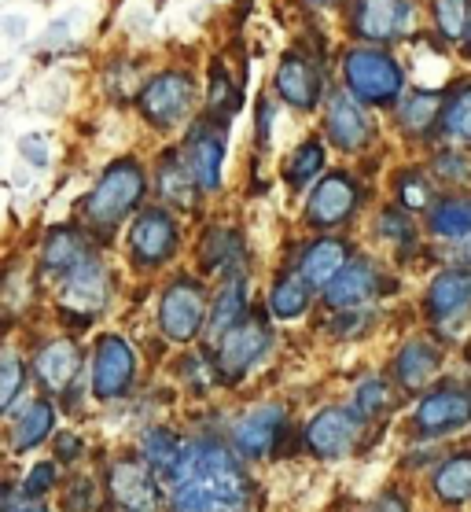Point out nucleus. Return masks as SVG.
I'll return each mask as SVG.
<instances>
[{
	"label": "nucleus",
	"instance_id": "nucleus-1",
	"mask_svg": "<svg viewBox=\"0 0 471 512\" xmlns=\"http://www.w3.org/2000/svg\"><path fill=\"white\" fill-rule=\"evenodd\" d=\"M162 494L170 512H251L254 479L229 443L196 435L181 443Z\"/></svg>",
	"mask_w": 471,
	"mask_h": 512
},
{
	"label": "nucleus",
	"instance_id": "nucleus-2",
	"mask_svg": "<svg viewBox=\"0 0 471 512\" xmlns=\"http://www.w3.org/2000/svg\"><path fill=\"white\" fill-rule=\"evenodd\" d=\"M148 192V174L137 159H118L104 170V177L96 181L85 203H81V218L89 229H115L118 222H126L129 214L144 203Z\"/></svg>",
	"mask_w": 471,
	"mask_h": 512
},
{
	"label": "nucleus",
	"instance_id": "nucleus-3",
	"mask_svg": "<svg viewBox=\"0 0 471 512\" xmlns=\"http://www.w3.org/2000/svg\"><path fill=\"white\" fill-rule=\"evenodd\" d=\"M343 82L357 104L387 107L402 100L405 70L383 48H350L343 56Z\"/></svg>",
	"mask_w": 471,
	"mask_h": 512
},
{
	"label": "nucleus",
	"instance_id": "nucleus-4",
	"mask_svg": "<svg viewBox=\"0 0 471 512\" xmlns=\"http://www.w3.org/2000/svg\"><path fill=\"white\" fill-rule=\"evenodd\" d=\"M207 310H210L207 288L196 277H177L173 284H166V291H162L159 299V332L170 343L184 347V343L203 336Z\"/></svg>",
	"mask_w": 471,
	"mask_h": 512
},
{
	"label": "nucleus",
	"instance_id": "nucleus-5",
	"mask_svg": "<svg viewBox=\"0 0 471 512\" xmlns=\"http://www.w3.org/2000/svg\"><path fill=\"white\" fill-rule=\"evenodd\" d=\"M269 350H273V328H269L265 314H247L240 325H232L218 339L214 369H218V376L225 384H240L243 376L251 373Z\"/></svg>",
	"mask_w": 471,
	"mask_h": 512
},
{
	"label": "nucleus",
	"instance_id": "nucleus-6",
	"mask_svg": "<svg viewBox=\"0 0 471 512\" xmlns=\"http://www.w3.org/2000/svg\"><path fill=\"white\" fill-rule=\"evenodd\" d=\"M137 100L144 122H151L159 133H170V129H177L192 115V107H196V82H192L188 70H162V74H155L140 89Z\"/></svg>",
	"mask_w": 471,
	"mask_h": 512
},
{
	"label": "nucleus",
	"instance_id": "nucleus-7",
	"mask_svg": "<svg viewBox=\"0 0 471 512\" xmlns=\"http://www.w3.org/2000/svg\"><path fill=\"white\" fill-rule=\"evenodd\" d=\"M92 398L96 402H118L137 384V350L126 336L104 332L92 347Z\"/></svg>",
	"mask_w": 471,
	"mask_h": 512
},
{
	"label": "nucleus",
	"instance_id": "nucleus-8",
	"mask_svg": "<svg viewBox=\"0 0 471 512\" xmlns=\"http://www.w3.org/2000/svg\"><path fill=\"white\" fill-rule=\"evenodd\" d=\"M129 258L137 269L166 266L181 247V225L166 207H144L129 225Z\"/></svg>",
	"mask_w": 471,
	"mask_h": 512
},
{
	"label": "nucleus",
	"instance_id": "nucleus-9",
	"mask_svg": "<svg viewBox=\"0 0 471 512\" xmlns=\"http://www.w3.org/2000/svg\"><path fill=\"white\" fill-rule=\"evenodd\" d=\"M107 498L115 501V509L122 512H162V483L159 472H151L140 454L129 457H115L107 465Z\"/></svg>",
	"mask_w": 471,
	"mask_h": 512
},
{
	"label": "nucleus",
	"instance_id": "nucleus-10",
	"mask_svg": "<svg viewBox=\"0 0 471 512\" xmlns=\"http://www.w3.org/2000/svg\"><path fill=\"white\" fill-rule=\"evenodd\" d=\"M225 126L229 122L207 115L184 137L181 155L188 170H192V177H196L199 192H218L221 188V170H225V152H229V129Z\"/></svg>",
	"mask_w": 471,
	"mask_h": 512
},
{
	"label": "nucleus",
	"instance_id": "nucleus-11",
	"mask_svg": "<svg viewBox=\"0 0 471 512\" xmlns=\"http://www.w3.org/2000/svg\"><path fill=\"white\" fill-rule=\"evenodd\" d=\"M52 284H56L59 306H63L67 314H81V321H92V314H100L107 303V291H111V284H107V266L100 262L96 251H89L78 266H70L67 273L59 280H52Z\"/></svg>",
	"mask_w": 471,
	"mask_h": 512
},
{
	"label": "nucleus",
	"instance_id": "nucleus-12",
	"mask_svg": "<svg viewBox=\"0 0 471 512\" xmlns=\"http://www.w3.org/2000/svg\"><path fill=\"white\" fill-rule=\"evenodd\" d=\"M288 431V409L280 402H262V406L247 409L236 424H232L229 446L243 461H258V457L276 454V446Z\"/></svg>",
	"mask_w": 471,
	"mask_h": 512
},
{
	"label": "nucleus",
	"instance_id": "nucleus-13",
	"mask_svg": "<svg viewBox=\"0 0 471 512\" xmlns=\"http://www.w3.org/2000/svg\"><path fill=\"white\" fill-rule=\"evenodd\" d=\"M81 365H85V354H81L78 339L52 336L34 350L30 373H34L37 387L45 391V398H63L70 387L78 384Z\"/></svg>",
	"mask_w": 471,
	"mask_h": 512
},
{
	"label": "nucleus",
	"instance_id": "nucleus-14",
	"mask_svg": "<svg viewBox=\"0 0 471 512\" xmlns=\"http://www.w3.org/2000/svg\"><path fill=\"white\" fill-rule=\"evenodd\" d=\"M365 420L357 417L354 409L346 406H328L321 413H313V420L306 424V450L321 461H339V457L354 454L357 439H361Z\"/></svg>",
	"mask_w": 471,
	"mask_h": 512
},
{
	"label": "nucleus",
	"instance_id": "nucleus-15",
	"mask_svg": "<svg viewBox=\"0 0 471 512\" xmlns=\"http://www.w3.org/2000/svg\"><path fill=\"white\" fill-rule=\"evenodd\" d=\"M416 431L420 435H449V431L457 428H468L471 424V387L464 384H442L435 391H427L420 398V406H416V417H413Z\"/></svg>",
	"mask_w": 471,
	"mask_h": 512
},
{
	"label": "nucleus",
	"instance_id": "nucleus-16",
	"mask_svg": "<svg viewBox=\"0 0 471 512\" xmlns=\"http://www.w3.org/2000/svg\"><path fill=\"white\" fill-rule=\"evenodd\" d=\"M413 23V0H354V12H350V26L361 41H398L413 30Z\"/></svg>",
	"mask_w": 471,
	"mask_h": 512
},
{
	"label": "nucleus",
	"instance_id": "nucleus-17",
	"mask_svg": "<svg viewBox=\"0 0 471 512\" xmlns=\"http://www.w3.org/2000/svg\"><path fill=\"white\" fill-rule=\"evenodd\" d=\"M357 203H361V192H357V181L350 174H324L317 185H313L310 199H306V222L313 229H335L354 218Z\"/></svg>",
	"mask_w": 471,
	"mask_h": 512
},
{
	"label": "nucleus",
	"instance_id": "nucleus-18",
	"mask_svg": "<svg viewBox=\"0 0 471 512\" xmlns=\"http://www.w3.org/2000/svg\"><path fill=\"white\" fill-rule=\"evenodd\" d=\"M380 291H383L380 269L372 266L368 258H354V262H346L324 284V303L332 306V310H339V314H346V310H361L365 303H372Z\"/></svg>",
	"mask_w": 471,
	"mask_h": 512
},
{
	"label": "nucleus",
	"instance_id": "nucleus-19",
	"mask_svg": "<svg viewBox=\"0 0 471 512\" xmlns=\"http://www.w3.org/2000/svg\"><path fill=\"white\" fill-rule=\"evenodd\" d=\"M276 93H280V100L288 107H295V111H313L324 96V82L317 63H310L302 52H288V56L280 59V67H276Z\"/></svg>",
	"mask_w": 471,
	"mask_h": 512
},
{
	"label": "nucleus",
	"instance_id": "nucleus-20",
	"mask_svg": "<svg viewBox=\"0 0 471 512\" xmlns=\"http://www.w3.org/2000/svg\"><path fill=\"white\" fill-rule=\"evenodd\" d=\"M324 129L339 152H361L372 140V122H368L365 107L357 104L350 93H332L324 107Z\"/></svg>",
	"mask_w": 471,
	"mask_h": 512
},
{
	"label": "nucleus",
	"instance_id": "nucleus-21",
	"mask_svg": "<svg viewBox=\"0 0 471 512\" xmlns=\"http://www.w3.org/2000/svg\"><path fill=\"white\" fill-rule=\"evenodd\" d=\"M427 317L435 325H457L471 314V269H446L427 288Z\"/></svg>",
	"mask_w": 471,
	"mask_h": 512
},
{
	"label": "nucleus",
	"instance_id": "nucleus-22",
	"mask_svg": "<svg viewBox=\"0 0 471 512\" xmlns=\"http://www.w3.org/2000/svg\"><path fill=\"white\" fill-rule=\"evenodd\" d=\"M251 314L247 310V277H243V269H232L225 273V284L218 288V295L210 299V310H207V336L218 343L232 325H240L243 317Z\"/></svg>",
	"mask_w": 471,
	"mask_h": 512
},
{
	"label": "nucleus",
	"instance_id": "nucleus-23",
	"mask_svg": "<svg viewBox=\"0 0 471 512\" xmlns=\"http://www.w3.org/2000/svg\"><path fill=\"white\" fill-rule=\"evenodd\" d=\"M155 192H159V199H166L170 207L177 210H192L199 199V188H196V177H192V170H188V163H184V155L173 148V152H166L155 163Z\"/></svg>",
	"mask_w": 471,
	"mask_h": 512
},
{
	"label": "nucleus",
	"instance_id": "nucleus-24",
	"mask_svg": "<svg viewBox=\"0 0 471 512\" xmlns=\"http://www.w3.org/2000/svg\"><path fill=\"white\" fill-rule=\"evenodd\" d=\"M52 435H56V406H52V398H34L12 424V450L30 454L41 443H48Z\"/></svg>",
	"mask_w": 471,
	"mask_h": 512
},
{
	"label": "nucleus",
	"instance_id": "nucleus-25",
	"mask_svg": "<svg viewBox=\"0 0 471 512\" xmlns=\"http://www.w3.org/2000/svg\"><path fill=\"white\" fill-rule=\"evenodd\" d=\"M89 251V240L78 229H52L45 236V244H41V273L48 280H59L70 266H78Z\"/></svg>",
	"mask_w": 471,
	"mask_h": 512
},
{
	"label": "nucleus",
	"instance_id": "nucleus-26",
	"mask_svg": "<svg viewBox=\"0 0 471 512\" xmlns=\"http://www.w3.org/2000/svg\"><path fill=\"white\" fill-rule=\"evenodd\" d=\"M350 258H346V244L343 240H332V236H321V240H313L306 251H302V262H299V277L313 288H321L346 266Z\"/></svg>",
	"mask_w": 471,
	"mask_h": 512
},
{
	"label": "nucleus",
	"instance_id": "nucleus-27",
	"mask_svg": "<svg viewBox=\"0 0 471 512\" xmlns=\"http://www.w3.org/2000/svg\"><path fill=\"white\" fill-rule=\"evenodd\" d=\"M438 365H442V354H438L435 343L413 339V343H405V347L398 350L394 376H398V384H402L405 391H420V387L438 373Z\"/></svg>",
	"mask_w": 471,
	"mask_h": 512
},
{
	"label": "nucleus",
	"instance_id": "nucleus-28",
	"mask_svg": "<svg viewBox=\"0 0 471 512\" xmlns=\"http://www.w3.org/2000/svg\"><path fill=\"white\" fill-rule=\"evenodd\" d=\"M310 306V284L299 273H280L269 288V317L276 321H295Z\"/></svg>",
	"mask_w": 471,
	"mask_h": 512
},
{
	"label": "nucleus",
	"instance_id": "nucleus-29",
	"mask_svg": "<svg viewBox=\"0 0 471 512\" xmlns=\"http://www.w3.org/2000/svg\"><path fill=\"white\" fill-rule=\"evenodd\" d=\"M431 233L446 240H464L471 236V199L468 196H446L431 207Z\"/></svg>",
	"mask_w": 471,
	"mask_h": 512
},
{
	"label": "nucleus",
	"instance_id": "nucleus-30",
	"mask_svg": "<svg viewBox=\"0 0 471 512\" xmlns=\"http://www.w3.org/2000/svg\"><path fill=\"white\" fill-rule=\"evenodd\" d=\"M431 487L442 501L449 505H460V501L471 498V454H457V457H446L442 465H438L435 479H431Z\"/></svg>",
	"mask_w": 471,
	"mask_h": 512
},
{
	"label": "nucleus",
	"instance_id": "nucleus-31",
	"mask_svg": "<svg viewBox=\"0 0 471 512\" xmlns=\"http://www.w3.org/2000/svg\"><path fill=\"white\" fill-rule=\"evenodd\" d=\"M236 258H240V236L232 233V229H207L203 240H199V262L207 273H218V269H229L236 266Z\"/></svg>",
	"mask_w": 471,
	"mask_h": 512
},
{
	"label": "nucleus",
	"instance_id": "nucleus-32",
	"mask_svg": "<svg viewBox=\"0 0 471 512\" xmlns=\"http://www.w3.org/2000/svg\"><path fill=\"white\" fill-rule=\"evenodd\" d=\"M181 443L184 439H177L170 428H148L144 439H140V461H144L151 472L166 476L173 468V461H177V454H181Z\"/></svg>",
	"mask_w": 471,
	"mask_h": 512
},
{
	"label": "nucleus",
	"instance_id": "nucleus-33",
	"mask_svg": "<svg viewBox=\"0 0 471 512\" xmlns=\"http://www.w3.org/2000/svg\"><path fill=\"white\" fill-rule=\"evenodd\" d=\"M438 115H442L438 93H413V96H405V100H398V126H402L405 133H413V137L427 133Z\"/></svg>",
	"mask_w": 471,
	"mask_h": 512
},
{
	"label": "nucleus",
	"instance_id": "nucleus-34",
	"mask_svg": "<svg viewBox=\"0 0 471 512\" xmlns=\"http://www.w3.org/2000/svg\"><path fill=\"white\" fill-rule=\"evenodd\" d=\"M26 391V361L19 350L0 347V417L23 398Z\"/></svg>",
	"mask_w": 471,
	"mask_h": 512
},
{
	"label": "nucleus",
	"instance_id": "nucleus-35",
	"mask_svg": "<svg viewBox=\"0 0 471 512\" xmlns=\"http://www.w3.org/2000/svg\"><path fill=\"white\" fill-rule=\"evenodd\" d=\"M438 126L449 140H471V85H460L457 93L442 104Z\"/></svg>",
	"mask_w": 471,
	"mask_h": 512
},
{
	"label": "nucleus",
	"instance_id": "nucleus-36",
	"mask_svg": "<svg viewBox=\"0 0 471 512\" xmlns=\"http://www.w3.org/2000/svg\"><path fill=\"white\" fill-rule=\"evenodd\" d=\"M321 170H324V144L321 140H306V144H299V148L291 152L284 177H288L291 188H306Z\"/></svg>",
	"mask_w": 471,
	"mask_h": 512
},
{
	"label": "nucleus",
	"instance_id": "nucleus-37",
	"mask_svg": "<svg viewBox=\"0 0 471 512\" xmlns=\"http://www.w3.org/2000/svg\"><path fill=\"white\" fill-rule=\"evenodd\" d=\"M391 406V384L383 380V376H368V380H361L354 391V413L361 420H376L383 413V409Z\"/></svg>",
	"mask_w": 471,
	"mask_h": 512
},
{
	"label": "nucleus",
	"instance_id": "nucleus-38",
	"mask_svg": "<svg viewBox=\"0 0 471 512\" xmlns=\"http://www.w3.org/2000/svg\"><path fill=\"white\" fill-rule=\"evenodd\" d=\"M471 15V0H435V23L446 41H464Z\"/></svg>",
	"mask_w": 471,
	"mask_h": 512
},
{
	"label": "nucleus",
	"instance_id": "nucleus-39",
	"mask_svg": "<svg viewBox=\"0 0 471 512\" xmlns=\"http://www.w3.org/2000/svg\"><path fill=\"white\" fill-rule=\"evenodd\" d=\"M100 505H104V494L92 476H74L63 487V509L67 512H100Z\"/></svg>",
	"mask_w": 471,
	"mask_h": 512
},
{
	"label": "nucleus",
	"instance_id": "nucleus-40",
	"mask_svg": "<svg viewBox=\"0 0 471 512\" xmlns=\"http://www.w3.org/2000/svg\"><path fill=\"white\" fill-rule=\"evenodd\" d=\"M59 483V468L56 461H37L30 472H26V479L19 483V498L23 501H41L45 494H52Z\"/></svg>",
	"mask_w": 471,
	"mask_h": 512
},
{
	"label": "nucleus",
	"instance_id": "nucleus-41",
	"mask_svg": "<svg viewBox=\"0 0 471 512\" xmlns=\"http://www.w3.org/2000/svg\"><path fill=\"white\" fill-rule=\"evenodd\" d=\"M394 188H398V199H402L405 210H420L431 203V185H427V177L420 170H402L394 177Z\"/></svg>",
	"mask_w": 471,
	"mask_h": 512
},
{
	"label": "nucleus",
	"instance_id": "nucleus-42",
	"mask_svg": "<svg viewBox=\"0 0 471 512\" xmlns=\"http://www.w3.org/2000/svg\"><path fill=\"white\" fill-rule=\"evenodd\" d=\"M380 233L398 240V244H409L413 240V222L405 218V210H387L380 218Z\"/></svg>",
	"mask_w": 471,
	"mask_h": 512
},
{
	"label": "nucleus",
	"instance_id": "nucleus-43",
	"mask_svg": "<svg viewBox=\"0 0 471 512\" xmlns=\"http://www.w3.org/2000/svg\"><path fill=\"white\" fill-rule=\"evenodd\" d=\"M435 170H438V174H446L449 181H468L471 163L464 159V155H457V152H442L435 159Z\"/></svg>",
	"mask_w": 471,
	"mask_h": 512
},
{
	"label": "nucleus",
	"instance_id": "nucleus-44",
	"mask_svg": "<svg viewBox=\"0 0 471 512\" xmlns=\"http://www.w3.org/2000/svg\"><path fill=\"white\" fill-rule=\"evenodd\" d=\"M81 454H85L81 435H74V431H59L56 435V461L59 465H70V461H78Z\"/></svg>",
	"mask_w": 471,
	"mask_h": 512
},
{
	"label": "nucleus",
	"instance_id": "nucleus-45",
	"mask_svg": "<svg viewBox=\"0 0 471 512\" xmlns=\"http://www.w3.org/2000/svg\"><path fill=\"white\" fill-rule=\"evenodd\" d=\"M365 512H409V501L402 498V494H394V490H387V494H380V498L372 501Z\"/></svg>",
	"mask_w": 471,
	"mask_h": 512
},
{
	"label": "nucleus",
	"instance_id": "nucleus-46",
	"mask_svg": "<svg viewBox=\"0 0 471 512\" xmlns=\"http://www.w3.org/2000/svg\"><path fill=\"white\" fill-rule=\"evenodd\" d=\"M269 122H273V100H262L258 104V144L269 148Z\"/></svg>",
	"mask_w": 471,
	"mask_h": 512
},
{
	"label": "nucleus",
	"instance_id": "nucleus-47",
	"mask_svg": "<svg viewBox=\"0 0 471 512\" xmlns=\"http://www.w3.org/2000/svg\"><path fill=\"white\" fill-rule=\"evenodd\" d=\"M8 512H52V509H48L45 501H15Z\"/></svg>",
	"mask_w": 471,
	"mask_h": 512
},
{
	"label": "nucleus",
	"instance_id": "nucleus-48",
	"mask_svg": "<svg viewBox=\"0 0 471 512\" xmlns=\"http://www.w3.org/2000/svg\"><path fill=\"white\" fill-rule=\"evenodd\" d=\"M464 41H468V56H471V15H468V30H464Z\"/></svg>",
	"mask_w": 471,
	"mask_h": 512
},
{
	"label": "nucleus",
	"instance_id": "nucleus-49",
	"mask_svg": "<svg viewBox=\"0 0 471 512\" xmlns=\"http://www.w3.org/2000/svg\"><path fill=\"white\" fill-rule=\"evenodd\" d=\"M310 4H332V0H310Z\"/></svg>",
	"mask_w": 471,
	"mask_h": 512
}]
</instances>
